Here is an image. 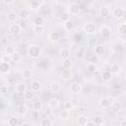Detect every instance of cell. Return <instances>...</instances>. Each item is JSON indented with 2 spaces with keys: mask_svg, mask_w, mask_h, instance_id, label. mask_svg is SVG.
<instances>
[{
  "mask_svg": "<svg viewBox=\"0 0 126 126\" xmlns=\"http://www.w3.org/2000/svg\"><path fill=\"white\" fill-rule=\"evenodd\" d=\"M59 54H60V56L63 58V60H64V59H68V58H70V55H71L70 50H69L68 48H62V49L60 50Z\"/></svg>",
  "mask_w": 126,
  "mask_h": 126,
  "instance_id": "cell-31",
  "label": "cell"
},
{
  "mask_svg": "<svg viewBox=\"0 0 126 126\" xmlns=\"http://www.w3.org/2000/svg\"><path fill=\"white\" fill-rule=\"evenodd\" d=\"M5 52H6V55H8V56H11V55H13L15 52H16V49L13 47V46H6L5 47Z\"/></svg>",
  "mask_w": 126,
  "mask_h": 126,
  "instance_id": "cell-39",
  "label": "cell"
},
{
  "mask_svg": "<svg viewBox=\"0 0 126 126\" xmlns=\"http://www.w3.org/2000/svg\"><path fill=\"white\" fill-rule=\"evenodd\" d=\"M59 105H60V101H59V99L56 98V97H52V98H50V99L48 100V106H49L51 109H56V108L59 107Z\"/></svg>",
  "mask_w": 126,
  "mask_h": 126,
  "instance_id": "cell-14",
  "label": "cell"
},
{
  "mask_svg": "<svg viewBox=\"0 0 126 126\" xmlns=\"http://www.w3.org/2000/svg\"><path fill=\"white\" fill-rule=\"evenodd\" d=\"M49 90L52 94H58L61 91V85L58 82H52L49 86Z\"/></svg>",
  "mask_w": 126,
  "mask_h": 126,
  "instance_id": "cell-11",
  "label": "cell"
},
{
  "mask_svg": "<svg viewBox=\"0 0 126 126\" xmlns=\"http://www.w3.org/2000/svg\"><path fill=\"white\" fill-rule=\"evenodd\" d=\"M44 22H45V20H44V18L42 16H36L34 18V20H33L34 26H43Z\"/></svg>",
  "mask_w": 126,
  "mask_h": 126,
  "instance_id": "cell-33",
  "label": "cell"
},
{
  "mask_svg": "<svg viewBox=\"0 0 126 126\" xmlns=\"http://www.w3.org/2000/svg\"><path fill=\"white\" fill-rule=\"evenodd\" d=\"M20 27L22 28V30H25L26 29V27H27V20H21V22H20Z\"/></svg>",
  "mask_w": 126,
  "mask_h": 126,
  "instance_id": "cell-49",
  "label": "cell"
},
{
  "mask_svg": "<svg viewBox=\"0 0 126 126\" xmlns=\"http://www.w3.org/2000/svg\"><path fill=\"white\" fill-rule=\"evenodd\" d=\"M93 121H94V123L95 124V125H97V126H99V125H102V123H103V117L101 116V115H95L94 118H93Z\"/></svg>",
  "mask_w": 126,
  "mask_h": 126,
  "instance_id": "cell-36",
  "label": "cell"
},
{
  "mask_svg": "<svg viewBox=\"0 0 126 126\" xmlns=\"http://www.w3.org/2000/svg\"><path fill=\"white\" fill-rule=\"evenodd\" d=\"M109 72H110L111 74H113V75H118V74L121 72V67H120V65H118V64H116V63L111 64L110 67H109Z\"/></svg>",
  "mask_w": 126,
  "mask_h": 126,
  "instance_id": "cell-15",
  "label": "cell"
},
{
  "mask_svg": "<svg viewBox=\"0 0 126 126\" xmlns=\"http://www.w3.org/2000/svg\"><path fill=\"white\" fill-rule=\"evenodd\" d=\"M34 96V93L32 91V90H28L25 94H24V98L26 100H32Z\"/></svg>",
  "mask_w": 126,
  "mask_h": 126,
  "instance_id": "cell-35",
  "label": "cell"
},
{
  "mask_svg": "<svg viewBox=\"0 0 126 126\" xmlns=\"http://www.w3.org/2000/svg\"><path fill=\"white\" fill-rule=\"evenodd\" d=\"M110 108H111V111L112 112L118 113V112H120L122 110V104L119 101H113V102H111Z\"/></svg>",
  "mask_w": 126,
  "mask_h": 126,
  "instance_id": "cell-13",
  "label": "cell"
},
{
  "mask_svg": "<svg viewBox=\"0 0 126 126\" xmlns=\"http://www.w3.org/2000/svg\"><path fill=\"white\" fill-rule=\"evenodd\" d=\"M99 34L103 38H109L111 36V29L108 26H103L99 29Z\"/></svg>",
  "mask_w": 126,
  "mask_h": 126,
  "instance_id": "cell-4",
  "label": "cell"
},
{
  "mask_svg": "<svg viewBox=\"0 0 126 126\" xmlns=\"http://www.w3.org/2000/svg\"><path fill=\"white\" fill-rule=\"evenodd\" d=\"M18 17H19L18 14L15 13V12H9V13L7 14V20H8V22H10V23H12V24H14V23L17 22Z\"/></svg>",
  "mask_w": 126,
  "mask_h": 126,
  "instance_id": "cell-21",
  "label": "cell"
},
{
  "mask_svg": "<svg viewBox=\"0 0 126 126\" xmlns=\"http://www.w3.org/2000/svg\"><path fill=\"white\" fill-rule=\"evenodd\" d=\"M11 57V61H13V62H16V63H18V62H21L22 60H23V55L19 52V51H16L13 55H11L10 56Z\"/></svg>",
  "mask_w": 126,
  "mask_h": 126,
  "instance_id": "cell-26",
  "label": "cell"
},
{
  "mask_svg": "<svg viewBox=\"0 0 126 126\" xmlns=\"http://www.w3.org/2000/svg\"><path fill=\"white\" fill-rule=\"evenodd\" d=\"M0 94H1L2 96L7 95V94H8V87H6V86H2V87L0 88Z\"/></svg>",
  "mask_w": 126,
  "mask_h": 126,
  "instance_id": "cell-44",
  "label": "cell"
},
{
  "mask_svg": "<svg viewBox=\"0 0 126 126\" xmlns=\"http://www.w3.org/2000/svg\"><path fill=\"white\" fill-rule=\"evenodd\" d=\"M111 73L109 72V71H103L102 73H101V79H102V81H104V82H108L110 79H111Z\"/></svg>",
  "mask_w": 126,
  "mask_h": 126,
  "instance_id": "cell-37",
  "label": "cell"
},
{
  "mask_svg": "<svg viewBox=\"0 0 126 126\" xmlns=\"http://www.w3.org/2000/svg\"><path fill=\"white\" fill-rule=\"evenodd\" d=\"M94 125H95V124L94 123V121H93V120H89V121H88V123L86 124V126H94Z\"/></svg>",
  "mask_w": 126,
  "mask_h": 126,
  "instance_id": "cell-52",
  "label": "cell"
},
{
  "mask_svg": "<svg viewBox=\"0 0 126 126\" xmlns=\"http://www.w3.org/2000/svg\"><path fill=\"white\" fill-rule=\"evenodd\" d=\"M31 86V90L33 92V93H36V92H39L40 91V88H41V84L39 81L37 80H32L30 84Z\"/></svg>",
  "mask_w": 126,
  "mask_h": 126,
  "instance_id": "cell-10",
  "label": "cell"
},
{
  "mask_svg": "<svg viewBox=\"0 0 126 126\" xmlns=\"http://www.w3.org/2000/svg\"><path fill=\"white\" fill-rule=\"evenodd\" d=\"M15 90L18 94H25L28 90H27V86L24 83H18L15 86Z\"/></svg>",
  "mask_w": 126,
  "mask_h": 126,
  "instance_id": "cell-18",
  "label": "cell"
},
{
  "mask_svg": "<svg viewBox=\"0 0 126 126\" xmlns=\"http://www.w3.org/2000/svg\"><path fill=\"white\" fill-rule=\"evenodd\" d=\"M125 13H126V10L123 8V7H116L113 9L112 11V16L115 18V19H123L124 16H125Z\"/></svg>",
  "mask_w": 126,
  "mask_h": 126,
  "instance_id": "cell-3",
  "label": "cell"
},
{
  "mask_svg": "<svg viewBox=\"0 0 126 126\" xmlns=\"http://www.w3.org/2000/svg\"><path fill=\"white\" fill-rule=\"evenodd\" d=\"M98 62V58H97V56L96 55H93L92 57H91V63H93V64H96Z\"/></svg>",
  "mask_w": 126,
  "mask_h": 126,
  "instance_id": "cell-50",
  "label": "cell"
},
{
  "mask_svg": "<svg viewBox=\"0 0 126 126\" xmlns=\"http://www.w3.org/2000/svg\"><path fill=\"white\" fill-rule=\"evenodd\" d=\"M48 39L51 42H57L60 39V34L58 32H51L48 34Z\"/></svg>",
  "mask_w": 126,
  "mask_h": 126,
  "instance_id": "cell-17",
  "label": "cell"
},
{
  "mask_svg": "<svg viewBox=\"0 0 126 126\" xmlns=\"http://www.w3.org/2000/svg\"><path fill=\"white\" fill-rule=\"evenodd\" d=\"M18 16L21 20H27L30 17V11L26 8H21L18 12Z\"/></svg>",
  "mask_w": 126,
  "mask_h": 126,
  "instance_id": "cell-12",
  "label": "cell"
},
{
  "mask_svg": "<svg viewBox=\"0 0 126 126\" xmlns=\"http://www.w3.org/2000/svg\"><path fill=\"white\" fill-rule=\"evenodd\" d=\"M99 104H100V106H101L102 108H109L110 105H111V102H110L109 98H107V97H102V98H100V100H99Z\"/></svg>",
  "mask_w": 126,
  "mask_h": 126,
  "instance_id": "cell-27",
  "label": "cell"
},
{
  "mask_svg": "<svg viewBox=\"0 0 126 126\" xmlns=\"http://www.w3.org/2000/svg\"><path fill=\"white\" fill-rule=\"evenodd\" d=\"M70 91L73 94H78L82 92V86L79 83H72L70 85Z\"/></svg>",
  "mask_w": 126,
  "mask_h": 126,
  "instance_id": "cell-7",
  "label": "cell"
},
{
  "mask_svg": "<svg viewBox=\"0 0 126 126\" xmlns=\"http://www.w3.org/2000/svg\"><path fill=\"white\" fill-rule=\"evenodd\" d=\"M117 32L120 34H126V23H120L117 26Z\"/></svg>",
  "mask_w": 126,
  "mask_h": 126,
  "instance_id": "cell-32",
  "label": "cell"
},
{
  "mask_svg": "<svg viewBox=\"0 0 126 126\" xmlns=\"http://www.w3.org/2000/svg\"><path fill=\"white\" fill-rule=\"evenodd\" d=\"M60 19L63 21V23L65 22V21H67V20H69L70 18H69V13H63L62 15H61V17H60Z\"/></svg>",
  "mask_w": 126,
  "mask_h": 126,
  "instance_id": "cell-48",
  "label": "cell"
},
{
  "mask_svg": "<svg viewBox=\"0 0 126 126\" xmlns=\"http://www.w3.org/2000/svg\"><path fill=\"white\" fill-rule=\"evenodd\" d=\"M33 32L36 35H41L44 32V26H34L33 27Z\"/></svg>",
  "mask_w": 126,
  "mask_h": 126,
  "instance_id": "cell-34",
  "label": "cell"
},
{
  "mask_svg": "<svg viewBox=\"0 0 126 126\" xmlns=\"http://www.w3.org/2000/svg\"><path fill=\"white\" fill-rule=\"evenodd\" d=\"M68 13L69 15H78L80 13V6L77 3H72L68 7Z\"/></svg>",
  "mask_w": 126,
  "mask_h": 126,
  "instance_id": "cell-6",
  "label": "cell"
},
{
  "mask_svg": "<svg viewBox=\"0 0 126 126\" xmlns=\"http://www.w3.org/2000/svg\"><path fill=\"white\" fill-rule=\"evenodd\" d=\"M21 126H32V124L30 122H23L21 124Z\"/></svg>",
  "mask_w": 126,
  "mask_h": 126,
  "instance_id": "cell-53",
  "label": "cell"
},
{
  "mask_svg": "<svg viewBox=\"0 0 126 126\" xmlns=\"http://www.w3.org/2000/svg\"><path fill=\"white\" fill-rule=\"evenodd\" d=\"M62 79L63 80H65V81H68V80H70L71 78H72V76H73V73H72V71L70 70V69H65L63 72H62Z\"/></svg>",
  "mask_w": 126,
  "mask_h": 126,
  "instance_id": "cell-28",
  "label": "cell"
},
{
  "mask_svg": "<svg viewBox=\"0 0 126 126\" xmlns=\"http://www.w3.org/2000/svg\"><path fill=\"white\" fill-rule=\"evenodd\" d=\"M75 57L78 60H84L85 57H86V50H85V48H79L76 51V53H75Z\"/></svg>",
  "mask_w": 126,
  "mask_h": 126,
  "instance_id": "cell-19",
  "label": "cell"
},
{
  "mask_svg": "<svg viewBox=\"0 0 126 126\" xmlns=\"http://www.w3.org/2000/svg\"><path fill=\"white\" fill-rule=\"evenodd\" d=\"M28 111H29V108H28V106H27L26 104H24V103H21V104H19V105L17 106V113H18L19 115H21V116H25V115L28 113Z\"/></svg>",
  "mask_w": 126,
  "mask_h": 126,
  "instance_id": "cell-9",
  "label": "cell"
},
{
  "mask_svg": "<svg viewBox=\"0 0 126 126\" xmlns=\"http://www.w3.org/2000/svg\"><path fill=\"white\" fill-rule=\"evenodd\" d=\"M8 125L9 126H18L19 125V118L15 115H12L8 119Z\"/></svg>",
  "mask_w": 126,
  "mask_h": 126,
  "instance_id": "cell-30",
  "label": "cell"
},
{
  "mask_svg": "<svg viewBox=\"0 0 126 126\" xmlns=\"http://www.w3.org/2000/svg\"><path fill=\"white\" fill-rule=\"evenodd\" d=\"M9 32L12 34H19L22 32V28L19 24H11L9 27Z\"/></svg>",
  "mask_w": 126,
  "mask_h": 126,
  "instance_id": "cell-8",
  "label": "cell"
},
{
  "mask_svg": "<svg viewBox=\"0 0 126 126\" xmlns=\"http://www.w3.org/2000/svg\"><path fill=\"white\" fill-rule=\"evenodd\" d=\"M86 68H87V70H88L89 72H94V73L97 70L95 64H93V63H91V62L87 64V67H86Z\"/></svg>",
  "mask_w": 126,
  "mask_h": 126,
  "instance_id": "cell-41",
  "label": "cell"
},
{
  "mask_svg": "<svg viewBox=\"0 0 126 126\" xmlns=\"http://www.w3.org/2000/svg\"><path fill=\"white\" fill-rule=\"evenodd\" d=\"M94 49V54H95L96 56H101V55H103V54H104V51H105L104 46L101 45V44H97Z\"/></svg>",
  "mask_w": 126,
  "mask_h": 126,
  "instance_id": "cell-25",
  "label": "cell"
},
{
  "mask_svg": "<svg viewBox=\"0 0 126 126\" xmlns=\"http://www.w3.org/2000/svg\"><path fill=\"white\" fill-rule=\"evenodd\" d=\"M4 4H7V5H9V4H14L15 3V1H13V0H11V1H7V0H3L2 1Z\"/></svg>",
  "mask_w": 126,
  "mask_h": 126,
  "instance_id": "cell-51",
  "label": "cell"
},
{
  "mask_svg": "<svg viewBox=\"0 0 126 126\" xmlns=\"http://www.w3.org/2000/svg\"><path fill=\"white\" fill-rule=\"evenodd\" d=\"M44 4L43 1H38V0H33L30 3V9L31 10H36L38 8H40V6Z\"/></svg>",
  "mask_w": 126,
  "mask_h": 126,
  "instance_id": "cell-20",
  "label": "cell"
},
{
  "mask_svg": "<svg viewBox=\"0 0 126 126\" xmlns=\"http://www.w3.org/2000/svg\"><path fill=\"white\" fill-rule=\"evenodd\" d=\"M83 31L86 34L88 35H93L94 34V32H96V28L94 26V24L89 22V23H86L84 26H83Z\"/></svg>",
  "mask_w": 126,
  "mask_h": 126,
  "instance_id": "cell-2",
  "label": "cell"
},
{
  "mask_svg": "<svg viewBox=\"0 0 126 126\" xmlns=\"http://www.w3.org/2000/svg\"><path fill=\"white\" fill-rule=\"evenodd\" d=\"M22 76H23V78L24 79H31L32 78V71H30V70H24L23 71V73H22Z\"/></svg>",
  "mask_w": 126,
  "mask_h": 126,
  "instance_id": "cell-42",
  "label": "cell"
},
{
  "mask_svg": "<svg viewBox=\"0 0 126 126\" xmlns=\"http://www.w3.org/2000/svg\"><path fill=\"white\" fill-rule=\"evenodd\" d=\"M97 45V40L95 39V38H90L89 40H88V46L89 47H95Z\"/></svg>",
  "mask_w": 126,
  "mask_h": 126,
  "instance_id": "cell-43",
  "label": "cell"
},
{
  "mask_svg": "<svg viewBox=\"0 0 126 126\" xmlns=\"http://www.w3.org/2000/svg\"><path fill=\"white\" fill-rule=\"evenodd\" d=\"M64 109H66V110H72L73 109V106H72V103H71V101H66L65 103H64Z\"/></svg>",
  "mask_w": 126,
  "mask_h": 126,
  "instance_id": "cell-46",
  "label": "cell"
},
{
  "mask_svg": "<svg viewBox=\"0 0 126 126\" xmlns=\"http://www.w3.org/2000/svg\"><path fill=\"white\" fill-rule=\"evenodd\" d=\"M88 121H89V118L84 114H81L77 117V123H78L79 126H86Z\"/></svg>",
  "mask_w": 126,
  "mask_h": 126,
  "instance_id": "cell-16",
  "label": "cell"
},
{
  "mask_svg": "<svg viewBox=\"0 0 126 126\" xmlns=\"http://www.w3.org/2000/svg\"><path fill=\"white\" fill-rule=\"evenodd\" d=\"M62 65H63V68H64V69H70L71 66H72V60H71L70 58H68V59H64Z\"/></svg>",
  "mask_w": 126,
  "mask_h": 126,
  "instance_id": "cell-40",
  "label": "cell"
},
{
  "mask_svg": "<svg viewBox=\"0 0 126 126\" xmlns=\"http://www.w3.org/2000/svg\"><path fill=\"white\" fill-rule=\"evenodd\" d=\"M63 27H64V29H65L67 32L72 31V30L74 29V22H73V20L69 19V20L65 21V22L63 23Z\"/></svg>",
  "mask_w": 126,
  "mask_h": 126,
  "instance_id": "cell-23",
  "label": "cell"
},
{
  "mask_svg": "<svg viewBox=\"0 0 126 126\" xmlns=\"http://www.w3.org/2000/svg\"><path fill=\"white\" fill-rule=\"evenodd\" d=\"M10 60H11V57L8 56V55H3L1 57V62H6V63H10Z\"/></svg>",
  "mask_w": 126,
  "mask_h": 126,
  "instance_id": "cell-47",
  "label": "cell"
},
{
  "mask_svg": "<svg viewBox=\"0 0 126 126\" xmlns=\"http://www.w3.org/2000/svg\"><path fill=\"white\" fill-rule=\"evenodd\" d=\"M28 55L32 58V59H35L37 58L39 55H40V48L36 45V44H32L29 46L28 48Z\"/></svg>",
  "mask_w": 126,
  "mask_h": 126,
  "instance_id": "cell-1",
  "label": "cell"
},
{
  "mask_svg": "<svg viewBox=\"0 0 126 126\" xmlns=\"http://www.w3.org/2000/svg\"><path fill=\"white\" fill-rule=\"evenodd\" d=\"M70 115H71V113H70L69 110L63 109V110H61L60 113H59V118H60L61 120H68V119L70 118Z\"/></svg>",
  "mask_w": 126,
  "mask_h": 126,
  "instance_id": "cell-29",
  "label": "cell"
},
{
  "mask_svg": "<svg viewBox=\"0 0 126 126\" xmlns=\"http://www.w3.org/2000/svg\"><path fill=\"white\" fill-rule=\"evenodd\" d=\"M109 14H110V9H109V7H107V6H102V7H100V9H99V15H100L101 17H103V18L108 17Z\"/></svg>",
  "mask_w": 126,
  "mask_h": 126,
  "instance_id": "cell-24",
  "label": "cell"
},
{
  "mask_svg": "<svg viewBox=\"0 0 126 126\" xmlns=\"http://www.w3.org/2000/svg\"><path fill=\"white\" fill-rule=\"evenodd\" d=\"M43 108V103L40 100H36L32 103V110L35 112H40Z\"/></svg>",
  "mask_w": 126,
  "mask_h": 126,
  "instance_id": "cell-22",
  "label": "cell"
},
{
  "mask_svg": "<svg viewBox=\"0 0 126 126\" xmlns=\"http://www.w3.org/2000/svg\"><path fill=\"white\" fill-rule=\"evenodd\" d=\"M40 126H53L52 120L50 118H43L40 121Z\"/></svg>",
  "mask_w": 126,
  "mask_h": 126,
  "instance_id": "cell-38",
  "label": "cell"
},
{
  "mask_svg": "<svg viewBox=\"0 0 126 126\" xmlns=\"http://www.w3.org/2000/svg\"><path fill=\"white\" fill-rule=\"evenodd\" d=\"M125 83H126V76H125Z\"/></svg>",
  "mask_w": 126,
  "mask_h": 126,
  "instance_id": "cell-55",
  "label": "cell"
},
{
  "mask_svg": "<svg viewBox=\"0 0 126 126\" xmlns=\"http://www.w3.org/2000/svg\"><path fill=\"white\" fill-rule=\"evenodd\" d=\"M12 66L11 63H6V62H1L0 63V73L2 75H7L11 72Z\"/></svg>",
  "mask_w": 126,
  "mask_h": 126,
  "instance_id": "cell-5",
  "label": "cell"
},
{
  "mask_svg": "<svg viewBox=\"0 0 126 126\" xmlns=\"http://www.w3.org/2000/svg\"><path fill=\"white\" fill-rule=\"evenodd\" d=\"M71 103H72L73 108H76V107H79V106H80V100L77 99V98H73V99H71Z\"/></svg>",
  "mask_w": 126,
  "mask_h": 126,
  "instance_id": "cell-45",
  "label": "cell"
},
{
  "mask_svg": "<svg viewBox=\"0 0 126 126\" xmlns=\"http://www.w3.org/2000/svg\"><path fill=\"white\" fill-rule=\"evenodd\" d=\"M119 126H126V119H125V120H122V121L120 122Z\"/></svg>",
  "mask_w": 126,
  "mask_h": 126,
  "instance_id": "cell-54",
  "label": "cell"
}]
</instances>
